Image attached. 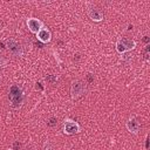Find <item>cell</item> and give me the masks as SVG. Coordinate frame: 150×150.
I'll list each match as a JSON object with an SVG mask.
<instances>
[{
  "label": "cell",
  "mask_w": 150,
  "mask_h": 150,
  "mask_svg": "<svg viewBox=\"0 0 150 150\" xmlns=\"http://www.w3.org/2000/svg\"><path fill=\"white\" fill-rule=\"evenodd\" d=\"M8 98L12 103V107L18 109L21 107L23 102V90L21 87L18 84H12L9 87V93H8Z\"/></svg>",
  "instance_id": "1"
},
{
  "label": "cell",
  "mask_w": 150,
  "mask_h": 150,
  "mask_svg": "<svg viewBox=\"0 0 150 150\" xmlns=\"http://www.w3.org/2000/svg\"><path fill=\"white\" fill-rule=\"evenodd\" d=\"M135 47H136V41L130 38H122L116 42V50L121 55L129 50L135 49Z\"/></svg>",
  "instance_id": "2"
},
{
  "label": "cell",
  "mask_w": 150,
  "mask_h": 150,
  "mask_svg": "<svg viewBox=\"0 0 150 150\" xmlns=\"http://www.w3.org/2000/svg\"><path fill=\"white\" fill-rule=\"evenodd\" d=\"M86 91V87L84 83L80 80H75L71 82V87H70V94H71V98L76 100L80 96L83 95V93Z\"/></svg>",
  "instance_id": "3"
},
{
  "label": "cell",
  "mask_w": 150,
  "mask_h": 150,
  "mask_svg": "<svg viewBox=\"0 0 150 150\" xmlns=\"http://www.w3.org/2000/svg\"><path fill=\"white\" fill-rule=\"evenodd\" d=\"M6 43V47L7 49L9 50L11 54H13L14 56H21L23 54V49L21 47V45L16 41V40H13V39H7L5 41Z\"/></svg>",
  "instance_id": "4"
},
{
  "label": "cell",
  "mask_w": 150,
  "mask_h": 150,
  "mask_svg": "<svg viewBox=\"0 0 150 150\" xmlns=\"http://www.w3.org/2000/svg\"><path fill=\"white\" fill-rule=\"evenodd\" d=\"M81 131V127L73 120H66L63 123V132L66 135H75Z\"/></svg>",
  "instance_id": "5"
},
{
  "label": "cell",
  "mask_w": 150,
  "mask_h": 150,
  "mask_svg": "<svg viewBox=\"0 0 150 150\" xmlns=\"http://www.w3.org/2000/svg\"><path fill=\"white\" fill-rule=\"evenodd\" d=\"M27 26H28V29L30 30V33L38 34V32L43 27V22L36 18H29V19H27Z\"/></svg>",
  "instance_id": "6"
},
{
  "label": "cell",
  "mask_w": 150,
  "mask_h": 150,
  "mask_svg": "<svg viewBox=\"0 0 150 150\" xmlns=\"http://www.w3.org/2000/svg\"><path fill=\"white\" fill-rule=\"evenodd\" d=\"M88 15H89V18H90L93 21H95V22H100V21L103 20V13H102L97 7H95V6L88 7Z\"/></svg>",
  "instance_id": "7"
},
{
  "label": "cell",
  "mask_w": 150,
  "mask_h": 150,
  "mask_svg": "<svg viewBox=\"0 0 150 150\" xmlns=\"http://www.w3.org/2000/svg\"><path fill=\"white\" fill-rule=\"evenodd\" d=\"M36 38H38V40L41 41L42 43H47V42H49L50 39H52V33H50V30H49L47 27L43 26V27L38 32Z\"/></svg>",
  "instance_id": "8"
},
{
  "label": "cell",
  "mask_w": 150,
  "mask_h": 150,
  "mask_svg": "<svg viewBox=\"0 0 150 150\" xmlns=\"http://www.w3.org/2000/svg\"><path fill=\"white\" fill-rule=\"evenodd\" d=\"M125 125H127L128 131L131 132V134H137V132L139 131V128H141V127H139V123H138L135 118H129Z\"/></svg>",
  "instance_id": "9"
},
{
  "label": "cell",
  "mask_w": 150,
  "mask_h": 150,
  "mask_svg": "<svg viewBox=\"0 0 150 150\" xmlns=\"http://www.w3.org/2000/svg\"><path fill=\"white\" fill-rule=\"evenodd\" d=\"M142 54H143V57H144L145 60L149 59V55H150V45H146V46L144 47V49L142 50Z\"/></svg>",
  "instance_id": "10"
},
{
  "label": "cell",
  "mask_w": 150,
  "mask_h": 150,
  "mask_svg": "<svg viewBox=\"0 0 150 150\" xmlns=\"http://www.w3.org/2000/svg\"><path fill=\"white\" fill-rule=\"evenodd\" d=\"M56 80H57V77L55 75H47V77H46V81L49 83H54V82H56Z\"/></svg>",
  "instance_id": "11"
},
{
  "label": "cell",
  "mask_w": 150,
  "mask_h": 150,
  "mask_svg": "<svg viewBox=\"0 0 150 150\" xmlns=\"http://www.w3.org/2000/svg\"><path fill=\"white\" fill-rule=\"evenodd\" d=\"M47 124H48L49 127H54V125L56 124V117H50V118L48 120Z\"/></svg>",
  "instance_id": "12"
},
{
  "label": "cell",
  "mask_w": 150,
  "mask_h": 150,
  "mask_svg": "<svg viewBox=\"0 0 150 150\" xmlns=\"http://www.w3.org/2000/svg\"><path fill=\"white\" fill-rule=\"evenodd\" d=\"M7 63V60H6V57L4 56V54L0 52V66H5Z\"/></svg>",
  "instance_id": "13"
},
{
  "label": "cell",
  "mask_w": 150,
  "mask_h": 150,
  "mask_svg": "<svg viewBox=\"0 0 150 150\" xmlns=\"http://www.w3.org/2000/svg\"><path fill=\"white\" fill-rule=\"evenodd\" d=\"M145 141H146V142H145V148L148 149V148H149V142H148V137H146V139H145Z\"/></svg>",
  "instance_id": "14"
},
{
  "label": "cell",
  "mask_w": 150,
  "mask_h": 150,
  "mask_svg": "<svg viewBox=\"0 0 150 150\" xmlns=\"http://www.w3.org/2000/svg\"><path fill=\"white\" fill-rule=\"evenodd\" d=\"M144 41L145 42H149V36H144Z\"/></svg>",
  "instance_id": "15"
}]
</instances>
